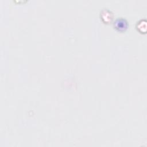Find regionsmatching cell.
I'll list each match as a JSON object with an SVG mask.
<instances>
[{
	"label": "cell",
	"mask_w": 147,
	"mask_h": 147,
	"mask_svg": "<svg viewBox=\"0 0 147 147\" xmlns=\"http://www.w3.org/2000/svg\"><path fill=\"white\" fill-rule=\"evenodd\" d=\"M146 22L145 20H141L137 24V30L141 32H146Z\"/></svg>",
	"instance_id": "3"
},
{
	"label": "cell",
	"mask_w": 147,
	"mask_h": 147,
	"mask_svg": "<svg viewBox=\"0 0 147 147\" xmlns=\"http://www.w3.org/2000/svg\"><path fill=\"white\" fill-rule=\"evenodd\" d=\"M114 27L119 32L125 31L128 27V22L124 18H118L114 22Z\"/></svg>",
	"instance_id": "1"
},
{
	"label": "cell",
	"mask_w": 147,
	"mask_h": 147,
	"mask_svg": "<svg viewBox=\"0 0 147 147\" xmlns=\"http://www.w3.org/2000/svg\"><path fill=\"white\" fill-rule=\"evenodd\" d=\"M100 18L104 23L109 24L113 20V14L109 9H103L100 11Z\"/></svg>",
	"instance_id": "2"
}]
</instances>
